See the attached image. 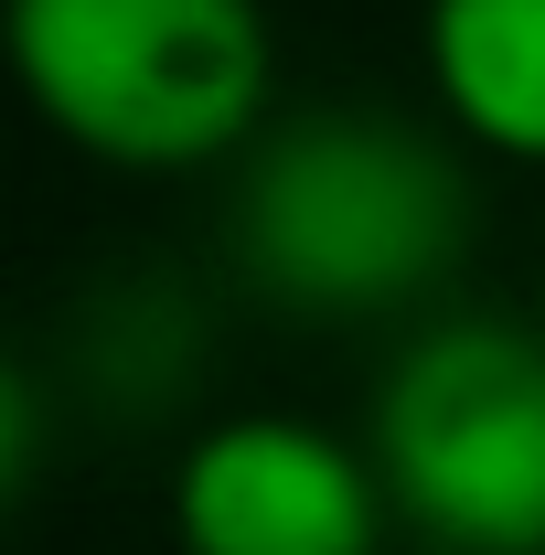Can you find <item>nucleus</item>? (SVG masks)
<instances>
[{
	"instance_id": "obj_5",
	"label": "nucleus",
	"mask_w": 545,
	"mask_h": 555,
	"mask_svg": "<svg viewBox=\"0 0 545 555\" xmlns=\"http://www.w3.org/2000/svg\"><path fill=\"white\" fill-rule=\"evenodd\" d=\"M428 86L460 139L545 160V0H428Z\"/></svg>"
},
{
	"instance_id": "obj_3",
	"label": "nucleus",
	"mask_w": 545,
	"mask_h": 555,
	"mask_svg": "<svg viewBox=\"0 0 545 555\" xmlns=\"http://www.w3.org/2000/svg\"><path fill=\"white\" fill-rule=\"evenodd\" d=\"M375 481L449 555H545V332L449 310L375 385Z\"/></svg>"
},
{
	"instance_id": "obj_4",
	"label": "nucleus",
	"mask_w": 545,
	"mask_h": 555,
	"mask_svg": "<svg viewBox=\"0 0 545 555\" xmlns=\"http://www.w3.org/2000/svg\"><path fill=\"white\" fill-rule=\"evenodd\" d=\"M172 534L182 555H375L385 481L321 416H214L172 460Z\"/></svg>"
},
{
	"instance_id": "obj_1",
	"label": "nucleus",
	"mask_w": 545,
	"mask_h": 555,
	"mask_svg": "<svg viewBox=\"0 0 545 555\" xmlns=\"http://www.w3.org/2000/svg\"><path fill=\"white\" fill-rule=\"evenodd\" d=\"M225 246L300 321L407 310L471 246V171L396 107H289L225 193Z\"/></svg>"
},
{
	"instance_id": "obj_2",
	"label": "nucleus",
	"mask_w": 545,
	"mask_h": 555,
	"mask_svg": "<svg viewBox=\"0 0 545 555\" xmlns=\"http://www.w3.org/2000/svg\"><path fill=\"white\" fill-rule=\"evenodd\" d=\"M11 54L75 150L129 171L246 160L278 86L257 0H11Z\"/></svg>"
},
{
	"instance_id": "obj_6",
	"label": "nucleus",
	"mask_w": 545,
	"mask_h": 555,
	"mask_svg": "<svg viewBox=\"0 0 545 555\" xmlns=\"http://www.w3.org/2000/svg\"><path fill=\"white\" fill-rule=\"evenodd\" d=\"M535 332H545V278H535Z\"/></svg>"
}]
</instances>
